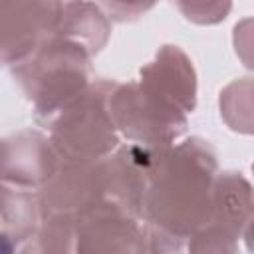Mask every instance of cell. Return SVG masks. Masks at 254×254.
<instances>
[{
  "instance_id": "1",
  "label": "cell",
  "mask_w": 254,
  "mask_h": 254,
  "mask_svg": "<svg viewBox=\"0 0 254 254\" xmlns=\"http://www.w3.org/2000/svg\"><path fill=\"white\" fill-rule=\"evenodd\" d=\"M216 181V157L202 139L159 147L151 167L141 218L179 248L208 222Z\"/></svg>"
},
{
  "instance_id": "2",
  "label": "cell",
  "mask_w": 254,
  "mask_h": 254,
  "mask_svg": "<svg viewBox=\"0 0 254 254\" xmlns=\"http://www.w3.org/2000/svg\"><path fill=\"white\" fill-rule=\"evenodd\" d=\"M89 54L83 46L48 36L14 69L24 93L34 101L36 117L48 125L87 89Z\"/></svg>"
},
{
  "instance_id": "3",
  "label": "cell",
  "mask_w": 254,
  "mask_h": 254,
  "mask_svg": "<svg viewBox=\"0 0 254 254\" xmlns=\"http://www.w3.org/2000/svg\"><path fill=\"white\" fill-rule=\"evenodd\" d=\"M113 85L115 81L107 79L87 85V89L50 123V143L62 159L99 161L117 149V127L107 105Z\"/></svg>"
},
{
  "instance_id": "4",
  "label": "cell",
  "mask_w": 254,
  "mask_h": 254,
  "mask_svg": "<svg viewBox=\"0 0 254 254\" xmlns=\"http://www.w3.org/2000/svg\"><path fill=\"white\" fill-rule=\"evenodd\" d=\"M107 105L117 131L137 145L169 147L187 131V115L137 81L115 83Z\"/></svg>"
},
{
  "instance_id": "5",
  "label": "cell",
  "mask_w": 254,
  "mask_h": 254,
  "mask_svg": "<svg viewBox=\"0 0 254 254\" xmlns=\"http://www.w3.org/2000/svg\"><path fill=\"white\" fill-rule=\"evenodd\" d=\"M38 200L42 220L58 214L77 216L97 202L107 200L105 161L60 157L56 173L38 189Z\"/></svg>"
},
{
  "instance_id": "6",
  "label": "cell",
  "mask_w": 254,
  "mask_h": 254,
  "mask_svg": "<svg viewBox=\"0 0 254 254\" xmlns=\"http://www.w3.org/2000/svg\"><path fill=\"white\" fill-rule=\"evenodd\" d=\"M73 254H145V224L101 200L73 216Z\"/></svg>"
},
{
  "instance_id": "7",
  "label": "cell",
  "mask_w": 254,
  "mask_h": 254,
  "mask_svg": "<svg viewBox=\"0 0 254 254\" xmlns=\"http://www.w3.org/2000/svg\"><path fill=\"white\" fill-rule=\"evenodd\" d=\"M60 2H0V64L24 62L56 32Z\"/></svg>"
},
{
  "instance_id": "8",
  "label": "cell",
  "mask_w": 254,
  "mask_h": 254,
  "mask_svg": "<svg viewBox=\"0 0 254 254\" xmlns=\"http://www.w3.org/2000/svg\"><path fill=\"white\" fill-rule=\"evenodd\" d=\"M60 155L38 131H22L0 141V183L40 189L58 169Z\"/></svg>"
},
{
  "instance_id": "9",
  "label": "cell",
  "mask_w": 254,
  "mask_h": 254,
  "mask_svg": "<svg viewBox=\"0 0 254 254\" xmlns=\"http://www.w3.org/2000/svg\"><path fill=\"white\" fill-rule=\"evenodd\" d=\"M139 85L179 107L185 115L196 103V75L187 54L177 46H163L157 58L141 69Z\"/></svg>"
},
{
  "instance_id": "10",
  "label": "cell",
  "mask_w": 254,
  "mask_h": 254,
  "mask_svg": "<svg viewBox=\"0 0 254 254\" xmlns=\"http://www.w3.org/2000/svg\"><path fill=\"white\" fill-rule=\"evenodd\" d=\"M54 34L83 46L91 56L105 46L111 34V26L99 4L60 2V18Z\"/></svg>"
},
{
  "instance_id": "11",
  "label": "cell",
  "mask_w": 254,
  "mask_h": 254,
  "mask_svg": "<svg viewBox=\"0 0 254 254\" xmlns=\"http://www.w3.org/2000/svg\"><path fill=\"white\" fill-rule=\"evenodd\" d=\"M0 220L4 224L2 230L16 242L32 238L42 222L38 190L0 183Z\"/></svg>"
},
{
  "instance_id": "12",
  "label": "cell",
  "mask_w": 254,
  "mask_h": 254,
  "mask_svg": "<svg viewBox=\"0 0 254 254\" xmlns=\"http://www.w3.org/2000/svg\"><path fill=\"white\" fill-rule=\"evenodd\" d=\"M240 236L232 226L210 216L206 224L189 236L187 254H236Z\"/></svg>"
},
{
  "instance_id": "13",
  "label": "cell",
  "mask_w": 254,
  "mask_h": 254,
  "mask_svg": "<svg viewBox=\"0 0 254 254\" xmlns=\"http://www.w3.org/2000/svg\"><path fill=\"white\" fill-rule=\"evenodd\" d=\"M177 6H179V10H183V14L189 20L198 22V24L220 22V20H224L226 12L230 10V4H220V2H214V4H187V2H179Z\"/></svg>"
},
{
  "instance_id": "14",
  "label": "cell",
  "mask_w": 254,
  "mask_h": 254,
  "mask_svg": "<svg viewBox=\"0 0 254 254\" xmlns=\"http://www.w3.org/2000/svg\"><path fill=\"white\" fill-rule=\"evenodd\" d=\"M153 4H121V2H105V4H99V8L103 10L105 16H113V20H119V22H125L127 18H137L141 12L149 10Z\"/></svg>"
},
{
  "instance_id": "15",
  "label": "cell",
  "mask_w": 254,
  "mask_h": 254,
  "mask_svg": "<svg viewBox=\"0 0 254 254\" xmlns=\"http://www.w3.org/2000/svg\"><path fill=\"white\" fill-rule=\"evenodd\" d=\"M16 244L18 242L8 232L0 230V254H14L16 252Z\"/></svg>"
},
{
  "instance_id": "16",
  "label": "cell",
  "mask_w": 254,
  "mask_h": 254,
  "mask_svg": "<svg viewBox=\"0 0 254 254\" xmlns=\"http://www.w3.org/2000/svg\"><path fill=\"white\" fill-rule=\"evenodd\" d=\"M20 254H40V252L36 250V246H34V244H30V246H26V248H24Z\"/></svg>"
}]
</instances>
